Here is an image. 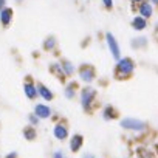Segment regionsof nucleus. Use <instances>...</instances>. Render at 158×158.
<instances>
[{"instance_id": "nucleus-1", "label": "nucleus", "mask_w": 158, "mask_h": 158, "mask_svg": "<svg viewBox=\"0 0 158 158\" xmlns=\"http://www.w3.org/2000/svg\"><path fill=\"white\" fill-rule=\"evenodd\" d=\"M133 71H135V60L130 59V57H123L116 64L115 76L118 79H127L133 74Z\"/></svg>"}, {"instance_id": "nucleus-2", "label": "nucleus", "mask_w": 158, "mask_h": 158, "mask_svg": "<svg viewBox=\"0 0 158 158\" xmlns=\"http://www.w3.org/2000/svg\"><path fill=\"white\" fill-rule=\"evenodd\" d=\"M121 126H123V129L135 132V133L144 132L147 129V124L138 118H124V119H121Z\"/></svg>"}, {"instance_id": "nucleus-3", "label": "nucleus", "mask_w": 158, "mask_h": 158, "mask_svg": "<svg viewBox=\"0 0 158 158\" xmlns=\"http://www.w3.org/2000/svg\"><path fill=\"white\" fill-rule=\"evenodd\" d=\"M96 98V92L92 89V87H85L82 92H81V104L85 110H90L93 101Z\"/></svg>"}, {"instance_id": "nucleus-4", "label": "nucleus", "mask_w": 158, "mask_h": 158, "mask_svg": "<svg viewBox=\"0 0 158 158\" xmlns=\"http://www.w3.org/2000/svg\"><path fill=\"white\" fill-rule=\"evenodd\" d=\"M106 39H107V47H109L112 56H113L116 60H119V59H121V53H119V44H118V40L115 39V36H113L112 33H107V34H106Z\"/></svg>"}, {"instance_id": "nucleus-5", "label": "nucleus", "mask_w": 158, "mask_h": 158, "mask_svg": "<svg viewBox=\"0 0 158 158\" xmlns=\"http://www.w3.org/2000/svg\"><path fill=\"white\" fill-rule=\"evenodd\" d=\"M79 76H81V79L84 82H92L95 79V76H96V71L90 65H82L81 70H79Z\"/></svg>"}, {"instance_id": "nucleus-6", "label": "nucleus", "mask_w": 158, "mask_h": 158, "mask_svg": "<svg viewBox=\"0 0 158 158\" xmlns=\"http://www.w3.org/2000/svg\"><path fill=\"white\" fill-rule=\"evenodd\" d=\"M138 13H139L141 17H144V19L152 17V14H153V6H152V3L149 2V0H143V2L139 3Z\"/></svg>"}, {"instance_id": "nucleus-7", "label": "nucleus", "mask_w": 158, "mask_h": 158, "mask_svg": "<svg viewBox=\"0 0 158 158\" xmlns=\"http://www.w3.org/2000/svg\"><path fill=\"white\" fill-rule=\"evenodd\" d=\"M34 115L36 116H39V118H48L50 115H51V109L48 107V106H44V104H37L36 107H34Z\"/></svg>"}, {"instance_id": "nucleus-8", "label": "nucleus", "mask_w": 158, "mask_h": 158, "mask_svg": "<svg viewBox=\"0 0 158 158\" xmlns=\"http://www.w3.org/2000/svg\"><path fill=\"white\" fill-rule=\"evenodd\" d=\"M54 136L57 138V139H65L67 136H68V129H67V126H64V124H57V126H54Z\"/></svg>"}, {"instance_id": "nucleus-9", "label": "nucleus", "mask_w": 158, "mask_h": 158, "mask_svg": "<svg viewBox=\"0 0 158 158\" xmlns=\"http://www.w3.org/2000/svg\"><path fill=\"white\" fill-rule=\"evenodd\" d=\"M132 27H133V30L141 31V30H144V28L147 27V20H146L144 17H141V16H136V17H133V20H132Z\"/></svg>"}, {"instance_id": "nucleus-10", "label": "nucleus", "mask_w": 158, "mask_h": 158, "mask_svg": "<svg viewBox=\"0 0 158 158\" xmlns=\"http://www.w3.org/2000/svg\"><path fill=\"white\" fill-rule=\"evenodd\" d=\"M11 17H13V10H10V8H5V10H2V11H0V20H2V25H3V27L10 25V22H11Z\"/></svg>"}, {"instance_id": "nucleus-11", "label": "nucleus", "mask_w": 158, "mask_h": 158, "mask_svg": "<svg viewBox=\"0 0 158 158\" xmlns=\"http://www.w3.org/2000/svg\"><path fill=\"white\" fill-rule=\"evenodd\" d=\"M23 92H25V95H27L30 99H34V98L39 95L37 87H36V85H33V84H30V82H27V84L23 85Z\"/></svg>"}, {"instance_id": "nucleus-12", "label": "nucleus", "mask_w": 158, "mask_h": 158, "mask_svg": "<svg viewBox=\"0 0 158 158\" xmlns=\"http://www.w3.org/2000/svg\"><path fill=\"white\" fill-rule=\"evenodd\" d=\"M82 143H84V139H82L81 135H74V136L71 138V141H70V147H71V150H73V152H77L79 149H81Z\"/></svg>"}, {"instance_id": "nucleus-13", "label": "nucleus", "mask_w": 158, "mask_h": 158, "mask_svg": "<svg viewBox=\"0 0 158 158\" xmlns=\"http://www.w3.org/2000/svg\"><path fill=\"white\" fill-rule=\"evenodd\" d=\"M116 116H118V113H116V110H115L112 106H107V107L104 109V112H102V118L107 119V121H109V119H115Z\"/></svg>"}, {"instance_id": "nucleus-14", "label": "nucleus", "mask_w": 158, "mask_h": 158, "mask_svg": "<svg viewBox=\"0 0 158 158\" xmlns=\"http://www.w3.org/2000/svg\"><path fill=\"white\" fill-rule=\"evenodd\" d=\"M37 92H39V95H40L44 99H47V101H51V99H53V93H51L47 87H44L42 84L37 85Z\"/></svg>"}, {"instance_id": "nucleus-15", "label": "nucleus", "mask_w": 158, "mask_h": 158, "mask_svg": "<svg viewBox=\"0 0 158 158\" xmlns=\"http://www.w3.org/2000/svg\"><path fill=\"white\" fill-rule=\"evenodd\" d=\"M130 45H132L133 48H141V47H146V45H147V39H146V37H136L135 40H132V42H130Z\"/></svg>"}, {"instance_id": "nucleus-16", "label": "nucleus", "mask_w": 158, "mask_h": 158, "mask_svg": "<svg viewBox=\"0 0 158 158\" xmlns=\"http://www.w3.org/2000/svg\"><path fill=\"white\" fill-rule=\"evenodd\" d=\"M62 68H64V71H65L67 76L73 74V71H74V65H73L71 62H68V60H64V62H62Z\"/></svg>"}, {"instance_id": "nucleus-17", "label": "nucleus", "mask_w": 158, "mask_h": 158, "mask_svg": "<svg viewBox=\"0 0 158 158\" xmlns=\"http://www.w3.org/2000/svg\"><path fill=\"white\" fill-rule=\"evenodd\" d=\"M51 71H53V73H56V74H57V77L64 79L65 71H64V68L60 67V64H53V65H51Z\"/></svg>"}, {"instance_id": "nucleus-18", "label": "nucleus", "mask_w": 158, "mask_h": 158, "mask_svg": "<svg viewBox=\"0 0 158 158\" xmlns=\"http://www.w3.org/2000/svg\"><path fill=\"white\" fill-rule=\"evenodd\" d=\"M23 135H25L27 139H34V138H36V130H34L33 127H28V129L23 130Z\"/></svg>"}, {"instance_id": "nucleus-19", "label": "nucleus", "mask_w": 158, "mask_h": 158, "mask_svg": "<svg viewBox=\"0 0 158 158\" xmlns=\"http://www.w3.org/2000/svg\"><path fill=\"white\" fill-rule=\"evenodd\" d=\"M54 45H56V40H54V37H48V39L45 40V44H44V47H45L47 50H51Z\"/></svg>"}, {"instance_id": "nucleus-20", "label": "nucleus", "mask_w": 158, "mask_h": 158, "mask_svg": "<svg viewBox=\"0 0 158 158\" xmlns=\"http://www.w3.org/2000/svg\"><path fill=\"white\" fill-rule=\"evenodd\" d=\"M65 96H67L68 99H71V98L74 96V89H73V84H70V85L65 89Z\"/></svg>"}, {"instance_id": "nucleus-21", "label": "nucleus", "mask_w": 158, "mask_h": 158, "mask_svg": "<svg viewBox=\"0 0 158 158\" xmlns=\"http://www.w3.org/2000/svg\"><path fill=\"white\" fill-rule=\"evenodd\" d=\"M30 123L34 126V124H37L39 123V116H36V115H30Z\"/></svg>"}, {"instance_id": "nucleus-22", "label": "nucleus", "mask_w": 158, "mask_h": 158, "mask_svg": "<svg viewBox=\"0 0 158 158\" xmlns=\"http://www.w3.org/2000/svg\"><path fill=\"white\" fill-rule=\"evenodd\" d=\"M102 2H104V6L106 8H112L113 6V0H102Z\"/></svg>"}, {"instance_id": "nucleus-23", "label": "nucleus", "mask_w": 158, "mask_h": 158, "mask_svg": "<svg viewBox=\"0 0 158 158\" xmlns=\"http://www.w3.org/2000/svg\"><path fill=\"white\" fill-rule=\"evenodd\" d=\"M3 6H5V0H0V11H2V10H5Z\"/></svg>"}, {"instance_id": "nucleus-24", "label": "nucleus", "mask_w": 158, "mask_h": 158, "mask_svg": "<svg viewBox=\"0 0 158 158\" xmlns=\"http://www.w3.org/2000/svg\"><path fill=\"white\" fill-rule=\"evenodd\" d=\"M6 158H17V153H16V152H13V153H10Z\"/></svg>"}, {"instance_id": "nucleus-25", "label": "nucleus", "mask_w": 158, "mask_h": 158, "mask_svg": "<svg viewBox=\"0 0 158 158\" xmlns=\"http://www.w3.org/2000/svg\"><path fill=\"white\" fill-rule=\"evenodd\" d=\"M54 158H64V156H62V152H56V153H54Z\"/></svg>"}, {"instance_id": "nucleus-26", "label": "nucleus", "mask_w": 158, "mask_h": 158, "mask_svg": "<svg viewBox=\"0 0 158 158\" xmlns=\"http://www.w3.org/2000/svg\"><path fill=\"white\" fill-rule=\"evenodd\" d=\"M84 158H93V155H90V153H87V155H84Z\"/></svg>"}, {"instance_id": "nucleus-27", "label": "nucleus", "mask_w": 158, "mask_h": 158, "mask_svg": "<svg viewBox=\"0 0 158 158\" xmlns=\"http://www.w3.org/2000/svg\"><path fill=\"white\" fill-rule=\"evenodd\" d=\"M132 2H133V3H141L143 0H132Z\"/></svg>"}, {"instance_id": "nucleus-28", "label": "nucleus", "mask_w": 158, "mask_h": 158, "mask_svg": "<svg viewBox=\"0 0 158 158\" xmlns=\"http://www.w3.org/2000/svg\"><path fill=\"white\" fill-rule=\"evenodd\" d=\"M149 2H152V3H155V5H158V0H149Z\"/></svg>"}]
</instances>
